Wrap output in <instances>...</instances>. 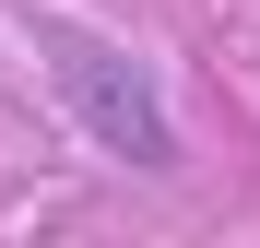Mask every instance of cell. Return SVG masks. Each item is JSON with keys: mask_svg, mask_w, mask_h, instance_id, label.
<instances>
[{"mask_svg": "<svg viewBox=\"0 0 260 248\" xmlns=\"http://www.w3.org/2000/svg\"><path fill=\"white\" fill-rule=\"evenodd\" d=\"M36 48H48V71H59V95H71V118L95 130V154H118V165H142V178H178V107H166V83L118 48V36H95V24H36Z\"/></svg>", "mask_w": 260, "mask_h": 248, "instance_id": "cell-1", "label": "cell"}]
</instances>
